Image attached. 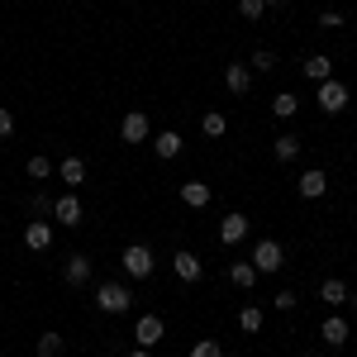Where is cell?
Instances as JSON below:
<instances>
[{"label":"cell","instance_id":"1","mask_svg":"<svg viewBox=\"0 0 357 357\" xmlns=\"http://www.w3.org/2000/svg\"><path fill=\"white\" fill-rule=\"evenodd\" d=\"M129 305H134V291L129 286H119V281H100L96 286V310L100 314H124Z\"/></svg>","mask_w":357,"mask_h":357},{"label":"cell","instance_id":"2","mask_svg":"<svg viewBox=\"0 0 357 357\" xmlns=\"http://www.w3.org/2000/svg\"><path fill=\"white\" fill-rule=\"evenodd\" d=\"M248 257H252V267H257V276H262V272L272 276V272H281V267H286V248L276 243V238H257Z\"/></svg>","mask_w":357,"mask_h":357},{"label":"cell","instance_id":"3","mask_svg":"<svg viewBox=\"0 0 357 357\" xmlns=\"http://www.w3.org/2000/svg\"><path fill=\"white\" fill-rule=\"evenodd\" d=\"M348 100H353V96H348V86L338 82V77L319 82V91H314V105H319L324 114H343V110H348Z\"/></svg>","mask_w":357,"mask_h":357},{"label":"cell","instance_id":"4","mask_svg":"<svg viewBox=\"0 0 357 357\" xmlns=\"http://www.w3.org/2000/svg\"><path fill=\"white\" fill-rule=\"evenodd\" d=\"M119 267L134 276V281H148L153 276V248H143V243H129L124 252H119Z\"/></svg>","mask_w":357,"mask_h":357},{"label":"cell","instance_id":"5","mask_svg":"<svg viewBox=\"0 0 357 357\" xmlns=\"http://www.w3.org/2000/svg\"><path fill=\"white\" fill-rule=\"evenodd\" d=\"M134 338H138V348H148V353H153V348H158V343L167 338V324L158 319V314H138Z\"/></svg>","mask_w":357,"mask_h":357},{"label":"cell","instance_id":"6","mask_svg":"<svg viewBox=\"0 0 357 357\" xmlns=\"http://www.w3.org/2000/svg\"><path fill=\"white\" fill-rule=\"evenodd\" d=\"M53 220H57V224H67V229H77V224L86 220L77 191H67V195H57V200H53Z\"/></svg>","mask_w":357,"mask_h":357},{"label":"cell","instance_id":"7","mask_svg":"<svg viewBox=\"0 0 357 357\" xmlns=\"http://www.w3.org/2000/svg\"><path fill=\"white\" fill-rule=\"evenodd\" d=\"M119 138H124V143H148V138H153V124H148V114H143V110L124 114V124H119Z\"/></svg>","mask_w":357,"mask_h":357},{"label":"cell","instance_id":"8","mask_svg":"<svg viewBox=\"0 0 357 357\" xmlns=\"http://www.w3.org/2000/svg\"><path fill=\"white\" fill-rule=\"evenodd\" d=\"M248 224H252L248 215H224V220H220V243L224 248H238L248 238Z\"/></svg>","mask_w":357,"mask_h":357},{"label":"cell","instance_id":"9","mask_svg":"<svg viewBox=\"0 0 357 357\" xmlns=\"http://www.w3.org/2000/svg\"><path fill=\"white\" fill-rule=\"evenodd\" d=\"M224 86H229V96H248L252 91V67L248 62H229L224 67Z\"/></svg>","mask_w":357,"mask_h":357},{"label":"cell","instance_id":"10","mask_svg":"<svg viewBox=\"0 0 357 357\" xmlns=\"http://www.w3.org/2000/svg\"><path fill=\"white\" fill-rule=\"evenodd\" d=\"M24 248L48 252V248H53V224H48V220H29L24 224Z\"/></svg>","mask_w":357,"mask_h":357},{"label":"cell","instance_id":"11","mask_svg":"<svg viewBox=\"0 0 357 357\" xmlns=\"http://www.w3.org/2000/svg\"><path fill=\"white\" fill-rule=\"evenodd\" d=\"M172 272L181 276V281H186V286H195V281H200V276H205V262H200V257H195V252H176V257H172Z\"/></svg>","mask_w":357,"mask_h":357},{"label":"cell","instance_id":"12","mask_svg":"<svg viewBox=\"0 0 357 357\" xmlns=\"http://www.w3.org/2000/svg\"><path fill=\"white\" fill-rule=\"evenodd\" d=\"M348 291H353V286H348V281H338V276L319 281V301L329 305V310H343V305H348Z\"/></svg>","mask_w":357,"mask_h":357},{"label":"cell","instance_id":"13","mask_svg":"<svg viewBox=\"0 0 357 357\" xmlns=\"http://www.w3.org/2000/svg\"><path fill=\"white\" fill-rule=\"evenodd\" d=\"M296 191H301L305 200H319V195L329 191V176H324V172H319V167H310V172H305L301 181H296Z\"/></svg>","mask_w":357,"mask_h":357},{"label":"cell","instance_id":"14","mask_svg":"<svg viewBox=\"0 0 357 357\" xmlns=\"http://www.w3.org/2000/svg\"><path fill=\"white\" fill-rule=\"evenodd\" d=\"M181 200H186L191 210H205V205L215 200V191H210V181H181Z\"/></svg>","mask_w":357,"mask_h":357},{"label":"cell","instance_id":"15","mask_svg":"<svg viewBox=\"0 0 357 357\" xmlns=\"http://www.w3.org/2000/svg\"><path fill=\"white\" fill-rule=\"evenodd\" d=\"M319 338H324L329 348H343V343H348V319H343V314H329V319L319 324Z\"/></svg>","mask_w":357,"mask_h":357},{"label":"cell","instance_id":"16","mask_svg":"<svg viewBox=\"0 0 357 357\" xmlns=\"http://www.w3.org/2000/svg\"><path fill=\"white\" fill-rule=\"evenodd\" d=\"M301 72H305V82H314V86H319V82H329V77H333V62H329L324 53H310Z\"/></svg>","mask_w":357,"mask_h":357},{"label":"cell","instance_id":"17","mask_svg":"<svg viewBox=\"0 0 357 357\" xmlns=\"http://www.w3.org/2000/svg\"><path fill=\"white\" fill-rule=\"evenodd\" d=\"M153 153H158L162 162H172V158L181 153V134H176V129H162V134H153Z\"/></svg>","mask_w":357,"mask_h":357},{"label":"cell","instance_id":"18","mask_svg":"<svg viewBox=\"0 0 357 357\" xmlns=\"http://www.w3.org/2000/svg\"><path fill=\"white\" fill-rule=\"evenodd\" d=\"M62 276H67L72 286H86V281H91V257L72 252V257H67V267H62Z\"/></svg>","mask_w":357,"mask_h":357},{"label":"cell","instance_id":"19","mask_svg":"<svg viewBox=\"0 0 357 357\" xmlns=\"http://www.w3.org/2000/svg\"><path fill=\"white\" fill-rule=\"evenodd\" d=\"M229 286L252 291V286H257V267H252V262H229Z\"/></svg>","mask_w":357,"mask_h":357},{"label":"cell","instance_id":"20","mask_svg":"<svg viewBox=\"0 0 357 357\" xmlns=\"http://www.w3.org/2000/svg\"><path fill=\"white\" fill-rule=\"evenodd\" d=\"M272 153H276V162H296V158H301V138L296 134H276Z\"/></svg>","mask_w":357,"mask_h":357},{"label":"cell","instance_id":"21","mask_svg":"<svg viewBox=\"0 0 357 357\" xmlns=\"http://www.w3.org/2000/svg\"><path fill=\"white\" fill-rule=\"evenodd\" d=\"M57 176H62V181L77 191V186L86 181V162H82V158H62V162H57Z\"/></svg>","mask_w":357,"mask_h":357},{"label":"cell","instance_id":"22","mask_svg":"<svg viewBox=\"0 0 357 357\" xmlns=\"http://www.w3.org/2000/svg\"><path fill=\"white\" fill-rule=\"evenodd\" d=\"M296 110H301V96H296V91H281V96L272 100V114H276V119H291Z\"/></svg>","mask_w":357,"mask_h":357},{"label":"cell","instance_id":"23","mask_svg":"<svg viewBox=\"0 0 357 357\" xmlns=\"http://www.w3.org/2000/svg\"><path fill=\"white\" fill-rule=\"evenodd\" d=\"M24 172H29V176H33V181H48V176H53V162H48L43 153H33V158H29V162H24Z\"/></svg>","mask_w":357,"mask_h":357},{"label":"cell","instance_id":"24","mask_svg":"<svg viewBox=\"0 0 357 357\" xmlns=\"http://www.w3.org/2000/svg\"><path fill=\"white\" fill-rule=\"evenodd\" d=\"M238 329H243V333H257V329H262V310H257V305L238 310Z\"/></svg>","mask_w":357,"mask_h":357},{"label":"cell","instance_id":"25","mask_svg":"<svg viewBox=\"0 0 357 357\" xmlns=\"http://www.w3.org/2000/svg\"><path fill=\"white\" fill-rule=\"evenodd\" d=\"M38 357H62V333H38Z\"/></svg>","mask_w":357,"mask_h":357},{"label":"cell","instance_id":"26","mask_svg":"<svg viewBox=\"0 0 357 357\" xmlns=\"http://www.w3.org/2000/svg\"><path fill=\"white\" fill-rule=\"evenodd\" d=\"M238 15H243L248 24H257V20L267 15V0H238Z\"/></svg>","mask_w":357,"mask_h":357},{"label":"cell","instance_id":"27","mask_svg":"<svg viewBox=\"0 0 357 357\" xmlns=\"http://www.w3.org/2000/svg\"><path fill=\"white\" fill-rule=\"evenodd\" d=\"M200 129H205V134H210V138H224V129H229V119H224V114H215V110H210V114H205V119H200Z\"/></svg>","mask_w":357,"mask_h":357},{"label":"cell","instance_id":"28","mask_svg":"<svg viewBox=\"0 0 357 357\" xmlns=\"http://www.w3.org/2000/svg\"><path fill=\"white\" fill-rule=\"evenodd\" d=\"M248 67H252V72H272V67H276V53H272V48H257Z\"/></svg>","mask_w":357,"mask_h":357},{"label":"cell","instance_id":"29","mask_svg":"<svg viewBox=\"0 0 357 357\" xmlns=\"http://www.w3.org/2000/svg\"><path fill=\"white\" fill-rule=\"evenodd\" d=\"M29 210H33V220H43V215H53V195H33V200H29Z\"/></svg>","mask_w":357,"mask_h":357},{"label":"cell","instance_id":"30","mask_svg":"<svg viewBox=\"0 0 357 357\" xmlns=\"http://www.w3.org/2000/svg\"><path fill=\"white\" fill-rule=\"evenodd\" d=\"M191 357H224V348L215 343V338H200V343L191 348Z\"/></svg>","mask_w":357,"mask_h":357},{"label":"cell","instance_id":"31","mask_svg":"<svg viewBox=\"0 0 357 357\" xmlns=\"http://www.w3.org/2000/svg\"><path fill=\"white\" fill-rule=\"evenodd\" d=\"M276 310H296V305H301V296H296V291H276Z\"/></svg>","mask_w":357,"mask_h":357},{"label":"cell","instance_id":"32","mask_svg":"<svg viewBox=\"0 0 357 357\" xmlns=\"http://www.w3.org/2000/svg\"><path fill=\"white\" fill-rule=\"evenodd\" d=\"M319 29H343V15H338V10H324V15H319Z\"/></svg>","mask_w":357,"mask_h":357},{"label":"cell","instance_id":"33","mask_svg":"<svg viewBox=\"0 0 357 357\" xmlns=\"http://www.w3.org/2000/svg\"><path fill=\"white\" fill-rule=\"evenodd\" d=\"M10 134H15V114L0 105V138H10Z\"/></svg>","mask_w":357,"mask_h":357},{"label":"cell","instance_id":"34","mask_svg":"<svg viewBox=\"0 0 357 357\" xmlns=\"http://www.w3.org/2000/svg\"><path fill=\"white\" fill-rule=\"evenodd\" d=\"M286 5H291V0H267V10H286Z\"/></svg>","mask_w":357,"mask_h":357},{"label":"cell","instance_id":"35","mask_svg":"<svg viewBox=\"0 0 357 357\" xmlns=\"http://www.w3.org/2000/svg\"><path fill=\"white\" fill-rule=\"evenodd\" d=\"M129 357H153V353H148V348H134V353H129Z\"/></svg>","mask_w":357,"mask_h":357},{"label":"cell","instance_id":"36","mask_svg":"<svg viewBox=\"0 0 357 357\" xmlns=\"http://www.w3.org/2000/svg\"><path fill=\"white\" fill-rule=\"evenodd\" d=\"M348 305H353V310H357V291H348Z\"/></svg>","mask_w":357,"mask_h":357},{"label":"cell","instance_id":"37","mask_svg":"<svg viewBox=\"0 0 357 357\" xmlns=\"http://www.w3.org/2000/svg\"><path fill=\"white\" fill-rule=\"evenodd\" d=\"M301 357H314V353H301Z\"/></svg>","mask_w":357,"mask_h":357}]
</instances>
